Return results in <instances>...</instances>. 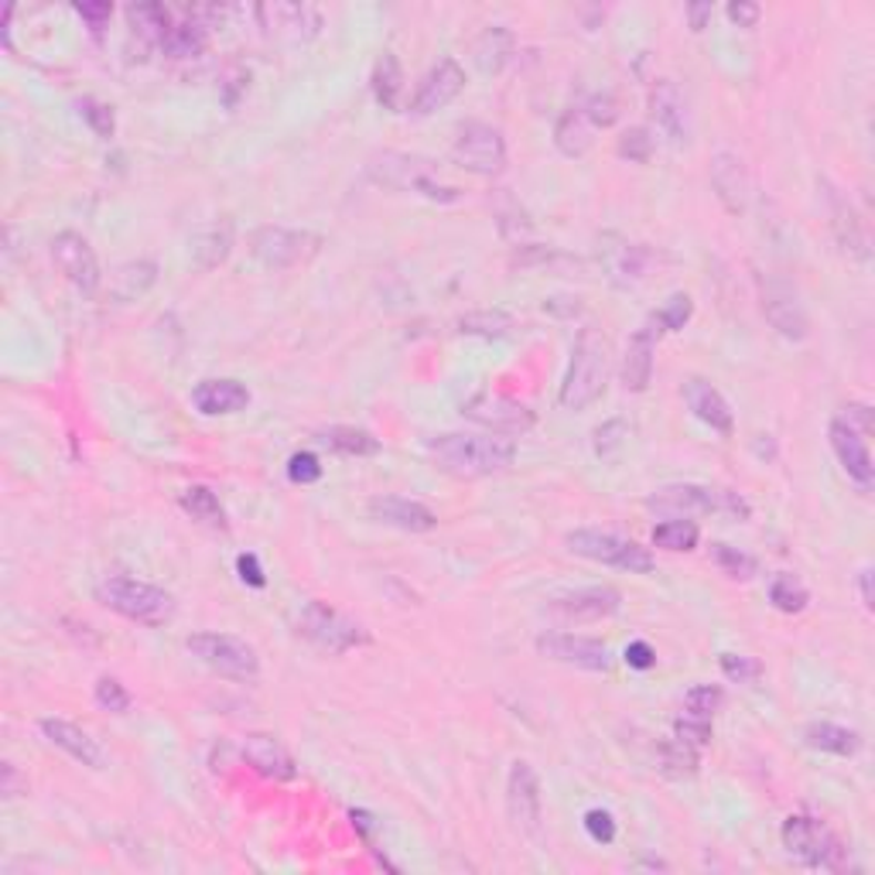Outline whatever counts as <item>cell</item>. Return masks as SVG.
Wrapping results in <instances>:
<instances>
[{"mask_svg": "<svg viewBox=\"0 0 875 875\" xmlns=\"http://www.w3.org/2000/svg\"><path fill=\"white\" fill-rule=\"evenodd\" d=\"M127 21L134 28V34H141L144 42L151 45H162L168 31H172V11L165 4H131L127 8Z\"/></svg>", "mask_w": 875, "mask_h": 875, "instance_id": "f35d334b", "label": "cell"}, {"mask_svg": "<svg viewBox=\"0 0 875 875\" xmlns=\"http://www.w3.org/2000/svg\"><path fill=\"white\" fill-rule=\"evenodd\" d=\"M647 509L657 513H673V516H688V513H732L745 516L752 513L749 503L732 493V490H714V486H698V483H673L647 496Z\"/></svg>", "mask_w": 875, "mask_h": 875, "instance_id": "ba28073f", "label": "cell"}, {"mask_svg": "<svg viewBox=\"0 0 875 875\" xmlns=\"http://www.w3.org/2000/svg\"><path fill=\"white\" fill-rule=\"evenodd\" d=\"M760 301H763V315L766 322L790 342H804L807 332H811V322H807V311L783 277H773V274H760Z\"/></svg>", "mask_w": 875, "mask_h": 875, "instance_id": "4fadbf2b", "label": "cell"}, {"mask_svg": "<svg viewBox=\"0 0 875 875\" xmlns=\"http://www.w3.org/2000/svg\"><path fill=\"white\" fill-rule=\"evenodd\" d=\"M711 14H714L711 4H688V18H691V28L694 31H704L708 21H711Z\"/></svg>", "mask_w": 875, "mask_h": 875, "instance_id": "03108f58", "label": "cell"}, {"mask_svg": "<svg viewBox=\"0 0 875 875\" xmlns=\"http://www.w3.org/2000/svg\"><path fill=\"white\" fill-rule=\"evenodd\" d=\"M182 509L192 516L195 524H203L206 531H216V534H226L229 524H226V509L219 503V496L209 490V486H188L182 496H178Z\"/></svg>", "mask_w": 875, "mask_h": 875, "instance_id": "1f68e13d", "label": "cell"}, {"mask_svg": "<svg viewBox=\"0 0 875 875\" xmlns=\"http://www.w3.org/2000/svg\"><path fill=\"white\" fill-rule=\"evenodd\" d=\"M647 264H650V250L640 247V244H619V247H612V254H609V277H612V285H619V288L640 285L644 274H647Z\"/></svg>", "mask_w": 875, "mask_h": 875, "instance_id": "8d00e7d4", "label": "cell"}, {"mask_svg": "<svg viewBox=\"0 0 875 875\" xmlns=\"http://www.w3.org/2000/svg\"><path fill=\"white\" fill-rule=\"evenodd\" d=\"M770 603H773V609H780L786 616H801L811 603V591L804 588V581L797 575H776L770 581Z\"/></svg>", "mask_w": 875, "mask_h": 875, "instance_id": "b9f144b4", "label": "cell"}, {"mask_svg": "<svg viewBox=\"0 0 875 875\" xmlns=\"http://www.w3.org/2000/svg\"><path fill=\"white\" fill-rule=\"evenodd\" d=\"M462 418L483 424L490 434H503V437H521L537 424V414L527 404L513 401V397H503V393L469 397V401L462 404Z\"/></svg>", "mask_w": 875, "mask_h": 875, "instance_id": "7c38bea8", "label": "cell"}, {"mask_svg": "<svg viewBox=\"0 0 875 875\" xmlns=\"http://www.w3.org/2000/svg\"><path fill=\"white\" fill-rule=\"evenodd\" d=\"M585 831H588V838H591V842H599V845H612V842H616V821H612V814L603 811V807H591V811L585 814Z\"/></svg>", "mask_w": 875, "mask_h": 875, "instance_id": "6f0895ef", "label": "cell"}, {"mask_svg": "<svg viewBox=\"0 0 875 875\" xmlns=\"http://www.w3.org/2000/svg\"><path fill=\"white\" fill-rule=\"evenodd\" d=\"M537 653L565 663V667H578V670H591V673H609L612 667V653L603 640L595 636H575V632H544L537 636Z\"/></svg>", "mask_w": 875, "mask_h": 875, "instance_id": "5bb4252c", "label": "cell"}, {"mask_svg": "<svg viewBox=\"0 0 875 875\" xmlns=\"http://www.w3.org/2000/svg\"><path fill=\"white\" fill-rule=\"evenodd\" d=\"M370 516L377 524L397 527L404 534H428V531L437 527V513L428 509L418 500H408V496H377V500H370Z\"/></svg>", "mask_w": 875, "mask_h": 875, "instance_id": "cb8c5ba5", "label": "cell"}, {"mask_svg": "<svg viewBox=\"0 0 875 875\" xmlns=\"http://www.w3.org/2000/svg\"><path fill=\"white\" fill-rule=\"evenodd\" d=\"M780 838H783L786 855L797 858L807 868L838 872L848 862V848L842 845V838L824 821H817V817H804V814L786 817Z\"/></svg>", "mask_w": 875, "mask_h": 875, "instance_id": "5b68a950", "label": "cell"}, {"mask_svg": "<svg viewBox=\"0 0 875 875\" xmlns=\"http://www.w3.org/2000/svg\"><path fill=\"white\" fill-rule=\"evenodd\" d=\"M229 247H233V223L229 219H219L213 223L203 236H198V267H219L226 257H229Z\"/></svg>", "mask_w": 875, "mask_h": 875, "instance_id": "60d3db41", "label": "cell"}, {"mask_svg": "<svg viewBox=\"0 0 875 875\" xmlns=\"http://www.w3.org/2000/svg\"><path fill=\"white\" fill-rule=\"evenodd\" d=\"M622 606V595L612 585H591V588H578V591H565L554 595L547 603V609L565 619V622H599L616 616Z\"/></svg>", "mask_w": 875, "mask_h": 875, "instance_id": "e0dca14e", "label": "cell"}, {"mask_svg": "<svg viewBox=\"0 0 875 875\" xmlns=\"http://www.w3.org/2000/svg\"><path fill=\"white\" fill-rule=\"evenodd\" d=\"M154 281H157L154 260H131L124 267H116V274L110 277V295L113 301H137L151 291Z\"/></svg>", "mask_w": 875, "mask_h": 875, "instance_id": "4dcf8cb0", "label": "cell"}, {"mask_svg": "<svg viewBox=\"0 0 875 875\" xmlns=\"http://www.w3.org/2000/svg\"><path fill=\"white\" fill-rule=\"evenodd\" d=\"M509 55H513V31L503 28V24L486 28L480 38H475V45H472V59H475V65H480L483 75L503 72Z\"/></svg>", "mask_w": 875, "mask_h": 875, "instance_id": "f546056e", "label": "cell"}, {"mask_svg": "<svg viewBox=\"0 0 875 875\" xmlns=\"http://www.w3.org/2000/svg\"><path fill=\"white\" fill-rule=\"evenodd\" d=\"M684 401H688L691 414H694L701 424H708L711 431H719V434H725V437L735 431V414H732L729 401L722 397V390H719V387H711L708 380L691 377V380L684 383Z\"/></svg>", "mask_w": 875, "mask_h": 875, "instance_id": "4316f807", "label": "cell"}, {"mask_svg": "<svg viewBox=\"0 0 875 875\" xmlns=\"http://www.w3.org/2000/svg\"><path fill=\"white\" fill-rule=\"evenodd\" d=\"M722 701H725V691H722V688H714V684H698V688H691L688 698H684L688 711L704 714V719H711V714L722 708Z\"/></svg>", "mask_w": 875, "mask_h": 875, "instance_id": "9f6ffc18", "label": "cell"}, {"mask_svg": "<svg viewBox=\"0 0 875 875\" xmlns=\"http://www.w3.org/2000/svg\"><path fill=\"white\" fill-rule=\"evenodd\" d=\"M185 650L198 660L206 663L209 670H216L219 678H229V681H254L260 673V657L257 650L240 640V636H229V632H192L185 640Z\"/></svg>", "mask_w": 875, "mask_h": 875, "instance_id": "8992f818", "label": "cell"}, {"mask_svg": "<svg viewBox=\"0 0 875 875\" xmlns=\"http://www.w3.org/2000/svg\"><path fill=\"white\" fill-rule=\"evenodd\" d=\"M591 121L585 116L581 106H572L562 113V121L554 124V144H558V151L565 157H581L588 147H591Z\"/></svg>", "mask_w": 875, "mask_h": 875, "instance_id": "d590c367", "label": "cell"}, {"mask_svg": "<svg viewBox=\"0 0 875 875\" xmlns=\"http://www.w3.org/2000/svg\"><path fill=\"white\" fill-rule=\"evenodd\" d=\"M254 14L260 18V28L285 34L291 42H308V38H315L318 28H322V14L308 4H281V0H277V4H260Z\"/></svg>", "mask_w": 875, "mask_h": 875, "instance_id": "d4e9b609", "label": "cell"}, {"mask_svg": "<svg viewBox=\"0 0 875 875\" xmlns=\"http://www.w3.org/2000/svg\"><path fill=\"white\" fill-rule=\"evenodd\" d=\"M673 735H678L681 742L701 749L711 742V719H704V714H694V711H684L678 722H673Z\"/></svg>", "mask_w": 875, "mask_h": 875, "instance_id": "816d5d0a", "label": "cell"}, {"mask_svg": "<svg viewBox=\"0 0 875 875\" xmlns=\"http://www.w3.org/2000/svg\"><path fill=\"white\" fill-rule=\"evenodd\" d=\"M79 113H83V121L93 127V134L96 137H113V131H116V116H113V106H106V103H100V100H93V96H86V100H79Z\"/></svg>", "mask_w": 875, "mask_h": 875, "instance_id": "f907efd6", "label": "cell"}, {"mask_svg": "<svg viewBox=\"0 0 875 875\" xmlns=\"http://www.w3.org/2000/svg\"><path fill=\"white\" fill-rule=\"evenodd\" d=\"M75 14L83 18V21L90 24V31L100 38L103 28H106L110 18H113V4H75Z\"/></svg>", "mask_w": 875, "mask_h": 875, "instance_id": "680465c9", "label": "cell"}, {"mask_svg": "<svg viewBox=\"0 0 875 875\" xmlns=\"http://www.w3.org/2000/svg\"><path fill=\"white\" fill-rule=\"evenodd\" d=\"M626 437H629V424H626L622 418H612V421H606L603 428H595V434H591L595 455H599L603 462H612V459L622 452Z\"/></svg>", "mask_w": 875, "mask_h": 875, "instance_id": "bcb514c9", "label": "cell"}, {"mask_svg": "<svg viewBox=\"0 0 875 875\" xmlns=\"http://www.w3.org/2000/svg\"><path fill=\"white\" fill-rule=\"evenodd\" d=\"M711 558L735 581L755 578V568H760V565H755V558H749V554H742L739 547H729V544H711Z\"/></svg>", "mask_w": 875, "mask_h": 875, "instance_id": "f6af8a7d", "label": "cell"}, {"mask_svg": "<svg viewBox=\"0 0 875 875\" xmlns=\"http://www.w3.org/2000/svg\"><path fill=\"white\" fill-rule=\"evenodd\" d=\"M506 811L516 831L524 834L541 831V780L527 760H516L506 776Z\"/></svg>", "mask_w": 875, "mask_h": 875, "instance_id": "2e32d148", "label": "cell"}, {"mask_svg": "<svg viewBox=\"0 0 875 875\" xmlns=\"http://www.w3.org/2000/svg\"><path fill=\"white\" fill-rule=\"evenodd\" d=\"M616 154L626 157V162H636V165H647L650 154H653V137L647 127H629L619 144H616Z\"/></svg>", "mask_w": 875, "mask_h": 875, "instance_id": "681fc988", "label": "cell"}, {"mask_svg": "<svg viewBox=\"0 0 875 875\" xmlns=\"http://www.w3.org/2000/svg\"><path fill=\"white\" fill-rule=\"evenodd\" d=\"M821 185H824V203H827L834 240H838L842 254H848L852 260L865 264L872 250H868V233H865V223H862L858 209L848 203V195H842V188H834L831 182H821Z\"/></svg>", "mask_w": 875, "mask_h": 875, "instance_id": "d6986e66", "label": "cell"}, {"mask_svg": "<svg viewBox=\"0 0 875 875\" xmlns=\"http://www.w3.org/2000/svg\"><path fill=\"white\" fill-rule=\"evenodd\" d=\"M370 175L387 185V188H401V192H418L431 203H459L462 188L449 185L437 178V165L428 162L421 154H404V151H383L370 162Z\"/></svg>", "mask_w": 875, "mask_h": 875, "instance_id": "277c9868", "label": "cell"}, {"mask_svg": "<svg viewBox=\"0 0 875 875\" xmlns=\"http://www.w3.org/2000/svg\"><path fill=\"white\" fill-rule=\"evenodd\" d=\"M804 742L817 752H831V755H855L862 749V735L855 729L834 725V722H811L804 729Z\"/></svg>", "mask_w": 875, "mask_h": 875, "instance_id": "e575fe53", "label": "cell"}, {"mask_svg": "<svg viewBox=\"0 0 875 875\" xmlns=\"http://www.w3.org/2000/svg\"><path fill=\"white\" fill-rule=\"evenodd\" d=\"M565 544L572 554H578V558L599 562V565H609L629 575H650L657 568V558L647 547H640L636 541H626L619 534H609V531H588V527L572 531Z\"/></svg>", "mask_w": 875, "mask_h": 875, "instance_id": "52a82bcc", "label": "cell"}, {"mask_svg": "<svg viewBox=\"0 0 875 875\" xmlns=\"http://www.w3.org/2000/svg\"><path fill=\"white\" fill-rule=\"evenodd\" d=\"M842 421L852 424L858 434H872V411H868L865 404H852L848 414H842Z\"/></svg>", "mask_w": 875, "mask_h": 875, "instance_id": "e7e4bbea", "label": "cell"}, {"mask_svg": "<svg viewBox=\"0 0 875 875\" xmlns=\"http://www.w3.org/2000/svg\"><path fill=\"white\" fill-rule=\"evenodd\" d=\"M465 90V69L455 59H442L437 65L428 69V75L421 79V86L411 100V113L414 116H431L437 110H445L449 103H455Z\"/></svg>", "mask_w": 875, "mask_h": 875, "instance_id": "ffe728a7", "label": "cell"}, {"mask_svg": "<svg viewBox=\"0 0 875 875\" xmlns=\"http://www.w3.org/2000/svg\"><path fill=\"white\" fill-rule=\"evenodd\" d=\"M298 632L305 640H311L315 647H322L329 653H346V650H356V647H367L370 644V632L342 616L339 609L326 606V603H308L298 616Z\"/></svg>", "mask_w": 875, "mask_h": 875, "instance_id": "9c48e42d", "label": "cell"}, {"mask_svg": "<svg viewBox=\"0 0 875 875\" xmlns=\"http://www.w3.org/2000/svg\"><path fill=\"white\" fill-rule=\"evenodd\" d=\"M698 524L694 521H684V516H673V521H663L653 527V544L663 547V550H673V554H681V550H694L698 547Z\"/></svg>", "mask_w": 875, "mask_h": 875, "instance_id": "ee69618b", "label": "cell"}, {"mask_svg": "<svg viewBox=\"0 0 875 875\" xmlns=\"http://www.w3.org/2000/svg\"><path fill=\"white\" fill-rule=\"evenodd\" d=\"M428 455L434 465L455 475V480H486V475L506 472L516 459V442L503 434H434L428 437Z\"/></svg>", "mask_w": 875, "mask_h": 875, "instance_id": "6da1fadb", "label": "cell"}, {"mask_svg": "<svg viewBox=\"0 0 875 875\" xmlns=\"http://www.w3.org/2000/svg\"><path fill=\"white\" fill-rule=\"evenodd\" d=\"M370 86H373V96L383 110H401V93H404V69H401V59L393 52H383L377 62H373V75H370Z\"/></svg>", "mask_w": 875, "mask_h": 875, "instance_id": "d6a6232c", "label": "cell"}, {"mask_svg": "<svg viewBox=\"0 0 875 875\" xmlns=\"http://www.w3.org/2000/svg\"><path fill=\"white\" fill-rule=\"evenodd\" d=\"M660 770L673 780H684L698 773V749L681 742L678 735L660 742Z\"/></svg>", "mask_w": 875, "mask_h": 875, "instance_id": "7bdbcfd3", "label": "cell"}, {"mask_svg": "<svg viewBox=\"0 0 875 875\" xmlns=\"http://www.w3.org/2000/svg\"><path fill=\"white\" fill-rule=\"evenodd\" d=\"M609 373H612V346H609V339L595 326H585L578 332V339H575L572 367H568V377L562 383V397H558L562 408L565 411L591 408L606 393Z\"/></svg>", "mask_w": 875, "mask_h": 875, "instance_id": "7a4b0ae2", "label": "cell"}, {"mask_svg": "<svg viewBox=\"0 0 875 875\" xmlns=\"http://www.w3.org/2000/svg\"><path fill=\"white\" fill-rule=\"evenodd\" d=\"M322 459H318L315 452H295L291 459H288V480L291 483H298V486H311V483H318L322 480Z\"/></svg>", "mask_w": 875, "mask_h": 875, "instance_id": "11a10c76", "label": "cell"}, {"mask_svg": "<svg viewBox=\"0 0 875 875\" xmlns=\"http://www.w3.org/2000/svg\"><path fill=\"white\" fill-rule=\"evenodd\" d=\"M827 434H831L834 455H838L842 469L848 472V480L858 490H872V483H875V465H872V455H868V445H865V434H858L842 418L831 421V431Z\"/></svg>", "mask_w": 875, "mask_h": 875, "instance_id": "44dd1931", "label": "cell"}, {"mask_svg": "<svg viewBox=\"0 0 875 875\" xmlns=\"http://www.w3.org/2000/svg\"><path fill=\"white\" fill-rule=\"evenodd\" d=\"M760 14H763V8L760 4H749V0H732V4H729V18L739 28H755V24H760Z\"/></svg>", "mask_w": 875, "mask_h": 875, "instance_id": "6125c7cd", "label": "cell"}, {"mask_svg": "<svg viewBox=\"0 0 875 875\" xmlns=\"http://www.w3.org/2000/svg\"><path fill=\"white\" fill-rule=\"evenodd\" d=\"M93 698H96V704L103 711H113V714H127L131 704H134L131 691L121 681H116V678H100L96 688H93Z\"/></svg>", "mask_w": 875, "mask_h": 875, "instance_id": "c3c4849f", "label": "cell"}, {"mask_svg": "<svg viewBox=\"0 0 875 875\" xmlns=\"http://www.w3.org/2000/svg\"><path fill=\"white\" fill-rule=\"evenodd\" d=\"M236 572H240V581L250 585V588H264L267 585V575H264V568L257 562V554H240V558H236Z\"/></svg>", "mask_w": 875, "mask_h": 875, "instance_id": "91938a15", "label": "cell"}, {"mask_svg": "<svg viewBox=\"0 0 875 875\" xmlns=\"http://www.w3.org/2000/svg\"><path fill=\"white\" fill-rule=\"evenodd\" d=\"M459 329L465 336H480V339H506L516 332V318L506 311H472L459 318Z\"/></svg>", "mask_w": 875, "mask_h": 875, "instance_id": "ab89813d", "label": "cell"}, {"mask_svg": "<svg viewBox=\"0 0 875 875\" xmlns=\"http://www.w3.org/2000/svg\"><path fill=\"white\" fill-rule=\"evenodd\" d=\"M244 760L267 780H295L298 776V763H295V755L277 742L274 735H247L244 745Z\"/></svg>", "mask_w": 875, "mask_h": 875, "instance_id": "f1b7e54d", "label": "cell"}, {"mask_svg": "<svg viewBox=\"0 0 875 875\" xmlns=\"http://www.w3.org/2000/svg\"><path fill=\"white\" fill-rule=\"evenodd\" d=\"M52 260H55V267L62 270V277L72 288H79L83 295H96L100 291L103 274H100V260H96L86 236H79L72 229L59 233L52 240Z\"/></svg>", "mask_w": 875, "mask_h": 875, "instance_id": "9a60e30c", "label": "cell"}, {"mask_svg": "<svg viewBox=\"0 0 875 875\" xmlns=\"http://www.w3.org/2000/svg\"><path fill=\"white\" fill-rule=\"evenodd\" d=\"M21 790H24V783H21V776H18V766H14V763H4V766H0V793H4V801H14Z\"/></svg>", "mask_w": 875, "mask_h": 875, "instance_id": "be15d7a7", "label": "cell"}, {"mask_svg": "<svg viewBox=\"0 0 875 875\" xmlns=\"http://www.w3.org/2000/svg\"><path fill=\"white\" fill-rule=\"evenodd\" d=\"M691 311H694V305H691V298L688 295H673L660 311H653L650 318L657 322V329L660 332H681L684 326H688V318H691Z\"/></svg>", "mask_w": 875, "mask_h": 875, "instance_id": "7dc6e473", "label": "cell"}, {"mask_svg": "<svg viewBox=\"0 0 875 875\" xmlns=\"http://www.w3.org/2000/svg\"><path fill=\"white\" fill-rule=\"evenodd\" d=\"M96 603L106 606L110 612L124 616L141 626H165L175 616V599L172 591L157 588L141 578L127 575H106L96 581Z\"/></svg>", "mask_w": 875, "mask_h": 875, "instance_id": "3957f363", "label": "cell"}, {"mask_svg": "<svg viewBox=\"0 0 875 875\" xmlns=\"http://www.w3.org/2000/svg\"><path fill=\"white\" fill-rule=\"evenodd\" d=\"M192 404L195 411H203L206 418H223V414H240L250 404V390L240 380H203L192 390Z\"/></svg>", "mask_w": 875, "mask_h": 875, "instance_id": "83f0119b", "label": "cell"}, {"mask_svg": "<svg viewBox=\"0 0 875 875\" xmlns=\"http://www.w3.org/2000/svg\"><path fill=\"white\" fill-rule=\"evenodd\" d=\"M650 116L657 131L670 141V144H688L691 141V106L688 96L681 93V86L673 79H657L650 90Z\"/></svg>", "mask_w": 875, "mask_h": 875, "instance_id": "ac0fdd59", "label": "cell"}, {"mask_svg": "<svg viewBox=\"0 0 875 875\" xmlns=\"http://www.w3.org/2000/svg\"><path fill=\"white\" fill-rule=\"evenodd\" d=\"M38 729H42V735H45L55 749L69 752L75 763H83V766H90V770H103V766H106V752H103V745H100L86 729H79V725H72V722H65V719H42V722H38Z\"/></svg>", "mask_w": 875, "mask_h": 875, "instance_id": "484cf974", "label": "cell"}, {"mask_svg": "<svg viewBox=\"0 0 875 875\" xmlns=\"http://www.w3.org/2000/svg\"><path fill=\"white\" fill-rule=\"evenodd\" d=\"M318 250H322V236L308 229H288V226H260L250 236V254L270 267V270H288L308 264Z\"/></svg>", "mask_w": 875, "mask_h": 875, "instance_id": "30bf717a", "label": "cell"}, {"mask_svg": "<svg viewBox=\"0 0 875 875\" xmlns=\"http://www.w3.org/2000/svg\"><path fill=\"white\" fill-rule=\"evenodd\" d=\"M452 157H455L459 168H465L472 175H483V178H493L506 168V141L493 124L465 121L455 131Z\"/></svg>", "mask_w": 875, "mask_h": 875, "instance_id": "8fae6325", "label": "cell"}, {"mask_svg": "<svg viewBox=\"0 0 875 875\" xmlns=\"http://www.w3.org/2000/svg\"><path fill=\"white\" fill-rule=\"evenodd\" d=\"M206 42H209L206 24L192 14V18H182V21L172 24V31H168V38L162 42V49L172 59H192V55H198V52L206 49Z\"/></svg>", "mask_w": 875, "mask_h": 875, "instance_id": "74e56055", "label": "cell"}, {"mask_svg": "<svg viewBox=\"0 0 875 875\" xmlns=\"http://www.w3.org/2000/svg\"><path fill=\"white\" fill-rule=\"evenodd\" d=\"M657 339H660V329L650 318L644 329H636L626 352H622V387L629 393H644L653 380V356H657Z\"/></svg>", "mask_w": 875, "mask_h": 875, "instance_id": "603a6c76", "label": "cell"}, {"mask_svg": "<svg viewBox=\"0 0 875 875\" xmlns=\"http://www.w3.org/2000/svg\"><path fill=\"white\" fill-rule=\"evenodd\" d=\"M858 588H862V606L872 609V606H875V595H872V568H862V575H858Z\"/></svg>", "mask_w": 875, "mask_h": 875, "instance_id": "003e7915", "label": "cell"}, {"mask_svg": "<svg viewBox=\"0 0 875 875\" xmlns=\"http://www.w3.org/2000/svg\"><path fill=\"white\" fill-rule=\"evenodd\" d=\"M318 445H326L339 455H377L383 445L380 437L370 434L367 428H349V424H332L326 431H318Z\"/></svg>", "mask_w": 875, "mask_h": 875, "instance_id": "836d02e7", "label": "cell"}, {"mask_svg": "<svg viewBox=\"0 0 875 875\" xmlns=\"http://www.w3.org/2000/svg\"><path fill=\"white\" fill-rule=\"evenodd\" d=\"M722 673L735 684H752L763 678V663L755 657H742V653H722Z\"/></svg>", "mask_w": 875, "mask_h": 875, "instance_id": "db71d44e", "label": "cell"}, {"mask_svg": "<svg viewBox=\"0 0 875 875\" xmlns=\"http://www.w3.org/2000/svg\"><path fill=\"white\" fill-rule=\"evenodd\" d=\"M626 663L632 667V670H650L653 663H657V650L647 644V640H632L629 647H626Z\"/></svg>", "mask_w": 875, "mask_h": 875, "instance_id": "94428289", "label": "cell"}, {"mask_svg": "<svg viewBox=\"0 0 875 875\" xmlns=\"http://www.w3.org/2000/svg\"><path fill=\"white\" fill-rule=\"evenodd\" d=\"M585 116L591 121V127H612L619 121V100L612 93H591L581 103Z\"/></svg>", "mask_w": 875, "mask_h": 875, "instance_id": "f5cc1de1", "label": "cell"}, {"mask_svg": "<svg viewBox=\"0 0 875 875\" xmlns=\"http://www.w3.org/2000/svg\"><path fill=\"white\" fill-rule=\"evenodd\" d=\"M711 188L719 195L725 213L739 216L749 206V172L745 162L732 151H719L711 157Z\"/></svg>", "mask_w": 875, "mask_h": 875, "instance_id": "7402d4cb", "label": "cell"}]
</instances>
